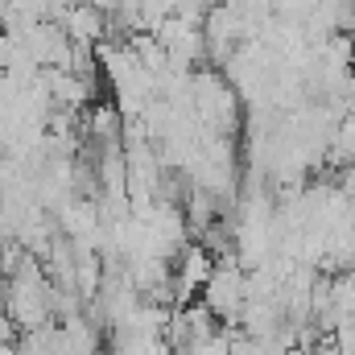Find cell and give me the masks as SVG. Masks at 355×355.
<instances>
[{
	"instance_id": "cell-1",
	"label": "cell",
	"mask_w": 355,
	"mask_h": 355,
	"mask_svg": "<svg viewBox=\"0 0 355 355\" xmlns=\"http://www.w3.org/2000/svg\"><path fill=\"white\" fill-rule=\"evenodd\" d=\"M62 29H67V37L71 42H79V46H95V42H103L107 37V12L103 8H95V4H67L62 8V21H58Z\"/></svg>"
}]
</instances>
